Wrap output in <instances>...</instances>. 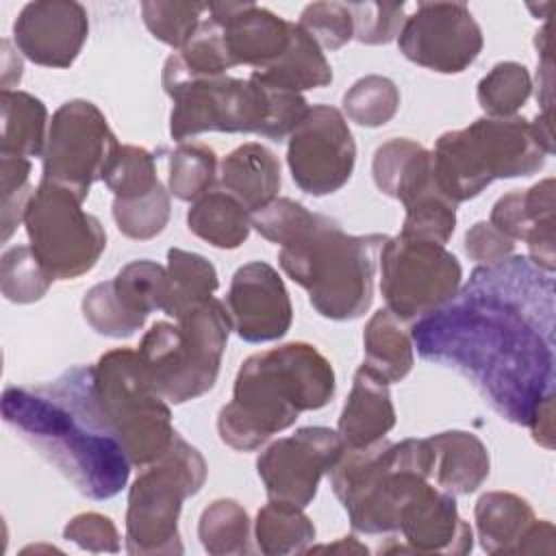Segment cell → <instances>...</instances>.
Listing matches in <instances>:
<instances>
[{"label": "cell", "mask_w": 556, "mask_h": 556, "mask_svg": "<svg viewBox=\"0 0 556 556\" xmlns=\"http://www.w3.org/2000/svg\"><path fill=\"white\" fill-rule=\"evenodd\" d=\"M400 109V89L387 76L369 74L358 78L343 93L345 115L365 128H378L389 124Z\"/></svg>", "instance_id": "36"}, {"label": "cell", "mask_w": 556, "mask_h": 556, "mask_svg": "<svg viewBox=\"0 0 556 556\" xmlns=\"http://www.w3.org/2000/svg\"><path fill=\"white\" fill-rule=\"evenodd\" d=\"M163 89L174 102L169 135L180 143L202 132H254L282 141L308 111L302 93L276 87L256 74L189 76L174 56L163 65Z\"/></svg>", "instance_id": "4"}, {"label": "cell", "mask_w": 556, "mask_h": 556, "mask_svg": "<svg viewBox=\"0 0 556 556\" xmlns=\"http://www.w3.org/2000/svg\"><path fill=\"white\" fill-rule=\"evenodd\" d=\"M208 15L219 24L232 65L252 72L271 65L289 46L291 22L254 2H206Z\"/></svg>", "instance_id": "21"}, {"label": "cell", "mask_w": 556, "mask_h": 556, "mask_svg": "<svg viewBox=\"0 0 556 556\" xmlns=\"http://www.w3.org/2000/svg\"><path fill=\"white\" fill-rule=\"evenodd\" d=\"M63 536L87 552H119V532L115 523L100 513H80L72 517L63 528Z\"/></svg>", "instance_id": "48"}, {"label": "cell", "mask_w": 556, "mask_h": 556, "mask_svg": "<svg viewBox=\"0 0 556 556\" xmlns=\"http://www.w3.org/2000/svg\"><path fill=\"white\" fill-rule=\"evenodd\" d=\"M319 213H311L291 198H276L250 215L252 228L276 245H289L304 237L317 222Z\"/></svg>", "instance_id": "44"}, {"label": "cell", "mask_w": 556, "mask_h": 556, "mask_svg": "<svg viewBox=\"0 0 556 556\" xmlns=\"http://www.w3.org/2000/svg\"><path fill=\"white\" fill-rule=\"evenodd\" d=\"M117 146V137L109 128L104 113L93 102L70 100L50 119L41 156V180L61 185L85 202L91 185L104 178Z\"/></svg>", "instance_id": "13"}, {"label": "cell", "mask_w": 556, "mask_h": 556, "mask_svg": "<svg viewBox=\"0 0 556 556\" xmlns=\"http://www.w3.org/2000/svg\"><path fill=\"white\" fill-rule=\"evenodd\" d=\"M230 330L228 308L211 298L180 315L176 324L154 321L137 354L154 389L169 404H185L215 387Z\"/></svg>", "instance_id": "8"}, {"label": "cell", "mask_w": 556, "mask_h": 556, "mask_svg": "<svg viewBox=\"0 0 556 556\" xmlns=\"http://www.w3.org/2000/svg\"><path fill=\"white\" fill-rule=\"evenodd\" d=\"M30 250L54 280L91 271L106 248L100 219L70 189L41 180L24 215Z\"/></svg>", "instance_id": "11"}, {"label": "cell", "mask_w": 556, "mask_h": 556, "mask_svg": "<svg viewBox=\"0 0 556 556\" xmlns=\"http://www.w3.org/2000/svg\"><path fill=\"white\" fill-rule=\"evenodd\" d=\"M202 547L213 556L250 554V517L248 510L230 497L211 502L198 521Z\"/></svg>", "instance_id": "33"}, {"label": "cell", "mask_w": 556, "mask_h": 556, "mask_svg": "<svg viewBox=\"0 0 556 556\" xmlns=\"http://www.w3.org/2000/svg\"><path fill=\"white\" fill-rule=\"evenodd\" d=\"M482 46V28L463 2H419L397 35V48L410 63L439 74L465 72Z\"/></svg>", "instance_id": "16"}, {"label": "cell", "mask_w": 556, "mask_h": 556, "mask_svg": "<svg viewBox=\"0 0 556 556\" xmlns=\"http://www.w3.org/2000/svg\"><path fill=\"white\" fill-rule=\"evenodd\" d=\"M473 517L486 554H554L556 549L552 521L536 519L521 495L489 491L476 502Z\"/></svg>", "instance_id": "20"}, {"label": "cell", "mask_w": 556, "mask_h": 556, "mask_svg": "<svg viewBox=\"0 0 556 556\" xmlns=\"http://www.w3.org/2000/svg\"><path fill=\"white\" fill-rule=\"evenodd\" d=\"M343 452L345 445L337 430L306 426L269 443L256 460V471L269 500L306 508Z\"/></svg>", "instance_id": "15"}, {"label": "cell", "mask_w": 556, "mask_h": 556, "mask_svg": "<svg viewBox=\"0 0 556 556\" xmlns=\"http://www.w3.org/2000/svg\"><path fill=\"white\" fill-rule=\"evenodd\" d=\"M526 426L530 428L532 439H534L541 447H545V450H552V447H554V393L547 395V397H543V400L534 406V410H532V415H530V419H528Z\"/></svg>", "instance_id": "50"}, {"label": "cell", "mask_w": 556, "mask_h": 556, "mask_svg": "<svg viewBox=\"0 0 556 556\" xmlns=\"http://www.w3.org/2000/svg\"><path fill=\"white\" fill-rule=\"evenodd\" d=\"M222 189L235 195L252 215L280 191V161L263 143L248 141L224 156L219 163Z\"/></svg>", "instance_id": "26"}, {"label": "cell", "mask_w": 556, "mask_h": 556, "mask_svg": "<svg viewBox=\"0 0 556 556\" xmlns=\"http://www.w3.org/2000/svg\"><path fill=\"white\" fill-rule=\"evenodd\" d=\"M206 11V2H141V17L146 28L152 33L154 39L163 41L174 50H182L189 43Z\"/></svg>", "instance_id": "40"}, {"label": "cell", "mask_w": 556, "mask_h": 556, "mask_svg": "<svg viewBox=\"0 0 556 556\" xmlns=\"http://www.w3.org/2000/svg\"><path fill=\"white\" fill-rule=\"evenodd\" d=\"M172 204H169V191L159 182L150 193L122 200H113V219L117 230L137 241H148L161 235L169 222Z\"/></svg>", "instance_id": "39"}, {"label": "cell", "mask_w": 556, "mask_h": 556, "mask_svg": "<svg viewBox=\"0 0 556 556\" xmlns=\"http://www.w3.org/2000/svg\"><path fill=\"white\" fill-rule=\"evenodd\" d=\"M371 174L376 187L404 206L437 187L432 152L406 137L389 139L376 150Z\"/></svg>", "instance_id": "25"}, {"label": "cell", "mask_w": 556, "mask_h": 556, "mask_svg": "<svg viewBox=\"0 0 556 556\" xmlns=\"http://www.w3.org/2000/svg\"><path fill=\"white\" fill-rule=\"evenodd\" d=\"M554 178H543L530 189H515L502 195L491 208V224L513 241H526L530 261L554 274Z\"/></svg>", "instance_id": "22"}, {"label": "cell", "mask_w": 556, "mask_h": 556, "mask_svg": "<svg viewBox=\"0 0 556 556\" xmlns=\"http://www.w3.org/2000/svg\"><path fill=\"white\" fill-rule=\"evenodd\" d=\"M206 460L178 432L169 450L135 478L128 489L126 552L135 556L182 554L178 517L182 502L206 480Z\"/></svg>", "instance_id": "9"}, {"label": "cell", "mask_w": 556, "mask_h": 556, "mask_svg": "<svg viewBox=\"0 0 556 556\" xmlns=\"http://www.w3.org/2000/svg\"><path fill=\"white\" fill-rule=\"evenodd\" d=\"M400 541L382 545L380 554H467L473 547V532L458 515L452 493L426 482L402 508L397 532Z\"/></svg>", "instance_id": "19"}, {"label": "cell", "mask_w": 556, "mask_h": 556, "mask_svg": "<svg viewBox=\"0 0 556 556\" xmlns=\"http://www.w3.org/2000/svg\"><path fill=\"white\" fill-rule=\"evenodd\" d=\"M87 35V9L74 0L28 2L13 22L15 48L43 67H70L78 59Z\"/></svg>", "instance_id": "18"}, {"label": "cell", "mask_w": 556, "mask_h": 556, "mask_svg": "<svg viewBox=\"0 0 556 556\" xmlns=\"http://www.w3.org/2000/svg\"><path fill=\"white\" fill-rule=\"evenodd\" d=\"M380 293L402 321L445 306L460 289L463 267L445 245L389 237L380 250Z\"/></svg>", "instance_id": "12"}, {"label": "cell", "mask_w": 556, "mask_h": 556, "mask_svg": "<svg viewBox=\"0 0 556 556\" xmlns=\"http://www.w3.org/2000/svg\"><path fill=\"white\" fill-rule=\"evenodd\" d=\"M298 24L326 50H339L354 37V20L343 2H311Z\"/></svg>", "instance_id": "46"}, {"label": "cell", "mask_w": 556, "mask_h": 556, "mask_svg": "<svg viewBox=\"0 0 556 556\" xmlns=\"http://www.w3.org/2000/svg\"><path fill=\"white\" fill-rule=\"evenodd\" d=\"M83 317L85 321L102 337H111V339H128L132 337L137 330H141V326L146 324L143 317L130 313L122 300L117 298L113 282H98L93 285L85 298H83Z\"/></svg>", "instance_id": "43"}, {"label": "cell", "mask_w": 556, "mask_h": 556, "mask_svg": "<svg viewBox=\"0 0 556 556\" xmlns=\"http://www.w3.org/2000/svg\"><path fill=\"white\" fill-rule=\"evenodd\" d=\"M430 467L428 439H380L363 450H345L328 478L356 532L395 534L402 508L432 482Z\"/></svg>", "instance_id": "6"}, {"label": "cell", "mask_w": 556, "mask_h": 556, "mask_svg": "<svg viewBox=\"0 0 556 556\" xmlns=\"http://www.w3.org/2000/svg\"><path fill=\"white\" fill-rule=\"evenodd\" d=\"M254 539L267 556L302 554L315 541V526L304 515V508L269 500L256 513Z\"/></svg>", "instance_id": "32"}, {"label": "cell", "mask_w": 556, "mask_h": 556, "mask_svg": "<svg viewBox=\"0 0 556 556\" xmlns=\"http://www.w3.org/2000/svg\"><path fill=\"white\" fill-rule=\"evenodd\" d=\"M532 78L526 65L517 61L495 63L478 83V102L489 117H510L528 102Z\"/></svg>", "instance_id": "35"}, {"label": "cell", "mask_w": 556, "mask_h": 556, "mask_svg": "<svg viewBox=\"0 0 556 556\" xmlns=\"http://www.w3.org/2000/svg\"><path fill=\"white\" fill-rule=\"evenodd\" d=\"M102 180L122 200L146 195L161 182L154 156L139 146H117Z\"/></svg>", "instance_id": "42"}, {"label": "cell", "mask_w": 556, "mask_h": 556, "mask_svg": "<svg viewBox=\"0 0 556 556\" xmlns=\"http://www.w3.org/2000/svg\"><path fill=\"white\" fill-rule=\"evenodd\" d=\"M547 148L521 115L478 117L467 128L443 132L432 150L434 182L454 204L480 195L497 178L532 176Z\"/></svg>", "instance_id": "7"}, {"label": "cell", "mask_w": 556, "mask_h": 556, "mask_svg": "<svg viewBox=\"0 0 556 556\" xmlns=\"http://www.w3.org/2000/svg\"><path fill=\"white\" fill-rule=\"evenodd\" d=\"M2 137L0 154L43 156L48 141V109L28 91L2 89L0 91Z\"/></svg>", "instance_id": "29"}, {"label": "cell", "mask_w": 556, "mask_h": 556, "mask_svg": "<svg viewBox=\"0 0 556 556\" xmlns=\"http://www.w3.org/2000/svg\"><path fill=\"white\" fill-rule=\"evenodd\" d=\"M395 426V406L389 382L361 365L354 374L350 395L339 417V437L345 450H363L391 432Z\"/></svg>", "instance_id": "23"}, {"label": "cell", "mask_w": 556, "mask_h": 556, "mask_svg": "<svg viewBox=\"0 0 556 556\" xmlns=\"http://www.w3.org/2000/svg\"><path fill=\"white\" fill-rule=\"evenodd\" d=\"M387 235H348L339 222L319 215L298 241L282 245V271L308 293L311 306L326 319L348 321L367 313L374 300L378 256Z\"/></svg>", "instance_id": "5"}, {"label": "cell", "mask_w": 556, "mask_h": 556, "mask_svg": "<svg viewBox=\"0 0 556 556\" xmlns=\"http://www.w3.org/2000/svg\"><path fill=\"white\" fill-rule=\"evenodd\" d=\"M167 304L165 315L178 319L204 304L219 287L217 271L208 258L180 248L167 250Z\"/></svg>", "instance_id": "31"}, {"label": "cell", "mask_w": 556, "mask_h": 556, "mask_svg": "<svg viewBox=\"0 0 556 556\" xmlns=\"http://www.w3.org/2000/svg\"><path fill=\"white\" fill-rule=\"evenodd\" d=\"M2 417L80 495L109 500L126 486L132 465L96 397L93 367L76 365L35 387H7Z\"/></svg>", "instance_id": "2"}, {"label": "cell", "mask_w": 556, "mask_h": 556, "mask_svg": "<svg viewBox=\"0 0 556 556\" xmlns=\"http://www.w3.org/2000/svg\"><path fill=\"white\" fill-rule=\"evenodd\" d=\"M404 224L400 237L445 245L456 228V204L441 193L439 187L421 193L404 206Z\"/></svg>", "instance_id": "38"}, {"label": "cell", "mask_w": 556, "mask_h": 556, "mask_svg": "<svg viewBox=\"0 0 556 556\" xmlns=\"http://www.w3.org/2000/svg\"><path fill=\"white\" fill-rule=\"evenodd\" d=\"M354 163L356 143L343 113L330 104L308 106L287 146V165L300 191L317 198L339 191Z\"/></svg>", "instance_id": "14"}, {"label": "cell", "mask_w": 556, "mask_h": 556, "mask_svg": "<svg viewBox=\"0 0 556 556\" xmlns=\"http://www.w3.org/2000/svg\"><path fill=\"white\" fill-rule=\"evenodd\" d=\"M252 74L295 93L332 83V67L321 52V46L295 22H291V39L287 50L271 65Z\"/></svg>", "instance_id": "27"}, {"label": "cell", "mask_w": 556, "mask_h": 556, "mask_svg": "<svg viewBox=\"0 0 556 556\" xmlns=\"http://www.w3.org/2000/svg\"><path fill=\"white\" fill-rule=\"evenodd\" d=\"M189 230L219 250L239 248L252 228L248 208L228 191H206L187 211Z\"/></svg>", "instance_id": "30"}, {"label": "cell", "mask_w": 556, "mask_h": 556, "mask_svg": "<svg viewBox=\"0 0 556 556\" xmlns=\"http://www.w3.org/2000/svg\"><path fill=\"white\" fill-rule=\"evenodd\" d=\"M432 450L430 480L456 495H469L478 491L489 478L491 460L486 445L467 430H445L426 437Z\"/></svg>", "instance_id": "24"}, {"label": "cell", "mask_w": 556, "mask_h": 556, "mask_svg": "<svg viewBox=\"0 0 556 556\" xmlns=\"http://www.w3.org/2000/svg\"><path fill=\"white\" fill-rule=\"evenodd\" d=\"M96 397L130 465L148 467L172 445L176 430L167 400L154 389L137 350L115 348L93 365Z\"/></svg>", "instance_id": "10"}, {"label": "cell", "mask_w": 556, "mask_h": 556, "mask_svg": "<svg viewBox=\"0 0 556 556\" xmlns=\"http://www.w3.org/2000/svg\"><path fill=\"white\" fill-rule=\"evenodd\" d=\"M22 78V59L13 52L9 39H2V89H11Z\"/></svg>", "instance_id": "51"}, {"label": "cell", "mask_w": 556, "mask_h": 556, "mask_svg": "<svg viewBox=\"0 0 556 556\" xmlns=\"http://www.w3.org/2000/svg\"><path fill=\"white\" fill-rule=\"evenodd\" d=\"M306 552H348V554H367V547L363 543H358L354 536H343L332 545H317V547H308Z\"/></svg>", "instance_id": "52"}, {"label": "cell", "mask_w": 556, "mask_h": 556, "mask_svg": "<svg viewBox=\"0 0 556 556\" xmlns=\"http://www.w3.org/2000/svg\"><path fill=\"white\" fill-rule=\"evenodd\" d=\"M52 280L54 278L39 263L30 245H15L2 254L0 287L9 302L30 304L41 300L48 293Z\"/></svg>", "instance_id": "41"}, {"label": "cell", "mask_w": 556, "mask_h": 556, "mask_svg": "<svg viewBox=\"0 0 556 556\" xmlns=\"http://www.w3.org/2000/svg\"><path fill=\"white\" fill-rule=\"evenodd\" d=\"M122 304L139 315L148 317L154 311H165L167 304V269L150 258H139L124 265L111 280Z\"/></svg>", "instance_id": "34"}, {"label": "cell", "mask_w": 556, "mask_h": 556, "mask_svg": "<svg viewBox=\"0 0 556 556\" xmlns=\"http://www.w3.org/2000/svg\"><path fill=\"white\" fill-rule=\"evenodd\" d=\"M465 252L480 265H497L513 256L515 241L500 232L491 222H476L465 232Z\"/></svg>", "instance_id": "49"}, {"label": "cell", "mask_w": 556, "mask_h": 556, "mask_svg": "<svg viewBox=\"0 0 556 556\" xmlns=\"http://www.w3.org/2000/svg\"><path fill=\"white\" fill-rule=\"evenodd\" d=\"M363 350V365L389 384L404 380L415 365L410 332L404 328L402 319H397L389 308L376 311L365 324Z\"/></svg>", "instance_id": "28"}, {"label": "cell", "mask_w": 556, "mask_h": 556, "mask_svg": "<svg viewBox=\"0 0 556 556\" xmlns=\"http://www.w3.org/2000/svg\"><path fill=\"white\" fill-rule=\"evenodd\" d=\"M354 20V37L367 46L393 41L404 22V2H352L348 4Z\"/></svg>", "instance_id": "47"}, {"label": "cell", "mask_w": 556, "mask_h": 556, "mask_svg": "<svg viewBox=\"0 0 556 556\" xmlns=\"http://www.w3.org/2000/svg\"><path fill=\"white\" fill-rule=\"evenodd\" d=\"M334 389L330 361L311 343L256 352L241 363L232 400L217 415L219 439L237 452H254L291 428L300 413L324 408Z\"/></svg>", "instance_id": "3"}, {"label": "cell", "mask_w": 556, "mask_h": 556, "mask_svg": "<svg viewBox=\"0 0 556 556\" xmlns=\"http://www.w3.org/2000/svg\"><path fill=\"white\" fill-rule=\"evenodd\" d=\"M552 276L528 256L476 267L454 300L413 324V348L465 376L502 419L526 426L556 382Z\"/></svg>", "instance_id": "1"}, {"label": "cell", "mask_w": 556, "mask_h": 556, "mask_svg": "<svg viewBox=\"0 0 556 556\" xmlns=\"http://www.w3.org/2000/svg\"><path fill=\"white\" fill-rule=\"evenodd\" d=\"M217 154L206 143H180L169 154V193L182 202H195L215 182Z\"/></svg>", "instance_id": "37"}, {"label": "cell", "mask_w": 556, "mask_h": 556, "mask_svg": "<svg viewBox=\"0 0 556 556\" xmlns=\"http://www.w3.org/2000/svg\"><path fill=\"white\" fill-rule=\"evenodd\" d=\"M232 330L248 343L282 339L293 321V306L280 274L265 261L241 265L228 289Z\"/></svg>", "instance_id": "17"}, {"label": "cell", "mask_w": 556, "mask_h": 556, "mask_svg": "<svg viewBox=\"0 0 556 556\" xmlns=\"http://www.w3.org/2000/svg\"><path fill=\"white\" fill-rule=\"evenodd\" d=\"M30 159L20 154H0L2 182V241H9L15 226L24 222L26 206L35 193L30 185Z\"/></svg>", "instance_id": "45"}]
</instances>
